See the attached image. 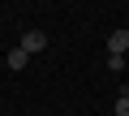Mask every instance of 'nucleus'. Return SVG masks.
<instances>
[{"instance_id": "nucleus-1", "label": "nucleus", "mask_w": 129, "mask_h": 116, "mask_svg": "<svg viewBox=\"0 0 129 116\" xmlns=\"http://www.w3.org/2000/svg\"><path fill=\"white\" fill-rule=\"evenodd\" d=\"M125 52H129V30L120 26V30L108 34V56H125Z\"/></svg>"}, {"instance_id": "nucleus-4", "label": "nucleus", "mask_w": 129, "mask_h": 116, "mask_svg": "<svg viewBox=\"0 0 129 116\" xmlns=\"http://www.w3.org/2000/svg\"><path fill=\"white\" fill-rule=\"evenodd\" d=\"M108 69L112 73H125V56H108Z\"/></svg>"}, {"instance_id": "nucleus-3", "label": "nucleus", "mask_w": 129, "mask_h": 116, "mask_svg": "<svg viewBox=\"0 0 129 116\" xmlns=\"http://www.w3.org/2000/svg\"><path fill=\"white\" fill-rule=\"evenodd\" d=\"M26 60H30V52H26V47H13V52L5 56V65H9V69H26Z\"/></svg>"}, {"instance_id": "nucleus-2", "label": "nucleus", "mask_w": 129, "mask_h": 116, "mask_svg": "<svg viewBox=\"0 0 129 116\" xmlns=\"http://www.w3.org/2000/svg\"><path fill=\"white\" fill-rule=\"evenodd\" d=\"M22 47H26L30 56L43 52V47H47V34H43V30H26V34H22Z\"/></svg>"}, {"instance_id": "nucleus-5", "label": "nucleus", "mask_w": 129, "mask_h": 116, "mask_svg": "<svg viewBox=\"0 0 129 116\" xmlns=\"http://www.w3.org/2000/svg\"><path fill=\"white\" fill-rule=\"evenodd\" d=\"M116 116H129V95H120V99H116Z\"/></svg>"}]
</instances>
